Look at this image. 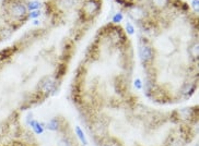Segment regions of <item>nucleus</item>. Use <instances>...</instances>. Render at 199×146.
Instances as JSON below:
<instances>
[{
  "instance_id": "obj_1",
  "label": "nucleus",
  "mask_w": 199,
  "mask_h": 146,
  "mask_svg": "<svg viewBox=\"0 0 199 146\" xmlns=\"http://www.w3.org/2000/svg\"><path fill=\"white\" fill-rule=\"evenodd\" d=\"M140 58L142 62H149L153 58V50L149 45H142L140 48Z\"/></svg>"
},
{
  "instance_id": "obj_2",
  "label": "nucleus",
  "mask_w": 199,
  "mask_h": 146,
  "mask_svg": "<svg viewBox=\"0 0 199 146\" xmlns=\"http://www.w3.org/2000/svg\"><path fill=\"white\" fill-rule=\"evenodd\" d=\"M10 13L12 14L13 17H15V18H21V17L25 15L26 9H25L24 6L21 5V3H14V5L11 7V9H10Z\"/></svg>"
},
{
  "instance_id": "obj_3",
  "label": "nucleus",
  "mask_w": 199,
  "mask_h": 146,
  "mask_svg": "<svg viewBox=\"0 0 199 146\" xmlns=\"http://www.w3.org/2000/svg\"><path fill=\"white\" fill-rule=\"evenodd\" d=\"M29 124L34 130L35 134H42L44 132V128H45V124L44 123H39L36 120H31V121L29 122Z\"/></svg>"
},
{
  "instance_id": "obj_4",
  "label": "nucleus",
  "mask_w": 199,
  "mask_h": 146,
  "mask_svg": "<svg viewBox=\"0 0 199 146\" xmlns=\"http://www.w3.org/2000/svg\"><path fill=\"white\" fill-rule=\"evenodd\" d=\"M84 9H85V12L87 14H91V15H93L94 13L96 12V9H97V5H96V2L95 1H89L85 3V6H84Z\"/></svg>"
},
{
  "instance_id": "obj_5",
  "label": "nucleus",
  "mask_w": 199,
  "mask_h": 146,
  "mask_svg": "<svg viewBox=\"0 0 199 146\" xmlns=\"http://www.w3.org/2000/svg\"><path fill=\"white\" fill-rule=\"evenodd\" d=\"M129 14H130V17L134 20H137V21L138 20H141L144 17V12H143L140 8H134L130 12H129Z\"/></svg>"
},
{
  "instance_id": "obj_6",
  "label": "nucleus",
  "mask_w": 199,
  "mask_h": 146,
  "mask_svg": "<svg viewBox=\"0 0 199 146\" xmlns=\"http://www.w3.org/2000/svg\"><path fill=\"white\" fill-rule=\"evenodd\" d=\"M61 128V124L59 123L58 119H51L48 123H47V129L50 130V131H59Z\"/></svg>"
},
{
  "instance_id": "obj_7",
  "label": "nucleus",
  "mask_w": 199,
  "mask_h": 146,
  "mask_svg": "<svg viewBox=\"0 0 199 146\" xmlns=\"http://www.w3.org/2000/svg\"><path fill=\"white\" fill-rule=\"evenodd\" d=\"M75 133H77V136L79 137V140L81 141V143H82L83 145H87V139H85L84 132L82 131V129H81L79 125H77V127H75Z\"/></svg>"
},
{
  "instance_id": "obj_8",
  "label": "nucleus",
  "mask_w": 199,
  "mask_h": 146,
  "mask_svg": "<svg viewBox=\"0 0 199 146\" xmlns=\"http://www.w3.org/2000/svg\"><path fill=\"white\" fill-rule=\"evenodd\" d=\"M152 3L156 8H164L168 5V0H152Z\"/></svg>"
},
{
  "instance_id": "obj_9",
  "label": "nucleus",
  "mask_w": 199,
  "mask_h": 146,
  "mask_svg": "<svg viewBox=\"0 0 199 146\" xmlns=\"http://www.w3.org/2000/svg\"><path fill=\"white\" fill-rule=\"evenodd\" d=\"M122 20H123V14H122L120 12L116 13V14L114 15V18H113V21H114V22H116V23L120 22Z\"/></svg>"
},
{
  "instance_id": "obj_10",
  "label": "nucleus",
  "mask_w": 199,
  "mask_h": 146,
  "mask_svg": "<svg viewBox=\"0 0 199 146\" xmlns=\"http://www.w3.org/2000/svg\"><path fill=\"white\" fill-rule=\"evenodd\" d=\"M39 2L37 1H34V2H30V5H29V8L31 9V10H35V9H38L39 8Z\"/></svg>"
},
{
  "instance_id": "obj_11",
  "label": "nucleus",
  "mask_w": 199,
  "mask_h": 146,
  "mask_svg": "<svg viewBox=\"0 0 199 146\" xmlns=\"http://www.w3.org/2000/svg\"><path fill=\"white\" fill-rule=\"evenodd\" d=\"M135 87H136L137 90H140V88L142 87V82H141V80L137 79L135 81Z\"/></svg>"
},
{
  "instance_id": "obj_12",
  "label": "nucleus",
  "mask_w": 199,
  "mask_h": 146,
  "mask_svg": "<svg viewBox=\"0 0 199 146\" xmlns=\"http://www.w3.org/2000/svg\"><path fill=\"white\" fill-rule=\"evenodd\" d=\"M39 14H41V12H39L38 10H35V11H33V12L30 14V17H31L32 19H34V18H37Z\"/></svg>"
},
{
  "instance_id": "obj_13",
  "label": "nucleus",
  "mask_w": 199,
  "mask_h": 146,
  "mask_svg": "<svg viewBox=\"0 0 199 146\" xmlns=\"http://www.w3.org/2000/svg\"><path fill=\"white\" fill-rule=\"evenodd\" d=\"M126 29H127V32H128L129 34H134V32H135V31H134V27H132L130 24H127Z\"/></svg>"
},
{
  "instance_id": "obj_14",
  "label": "nucleus",
  "mask_w": 199,
  "mask_h": 146,
  "mask_svg": "<svg viewBox=\"0 0 199 146\" xmlns=\"http://www.w3.org/2000/svg\"><path fill=\"white\" fill-rule=\"evenodd\" d=\"M198 0H193V2H192V6L194 7V8H195V10H196V11H198Z\"/></svg>"
},
{
  "instance_id": "obj_15",
  "label": "nucleus",
  "mask_w": 199,
  "mask_h": 146,
  "mask_svg": "<svg viewBox=\"0 0 199 146\" xmlns=\"http://www.w3.org/2000/svg\"><path fill=\"white\" fill-rule=\"evenodd\" d=\"M103 146H112V145H111V144H108V143H107V144H104V145H103Z\"/></svg>"
},
{
  "instance_id": "obj_16",
  "label": "nucleus",
  "mask_w": 199,
  "mask_h": 146,
  "mask_svg": "<svg viewBox=\"0 0 199 146\" xmlns=\"http://www.w3.org/2000/svg\"><path fill=\"white\" fill-rule=\"evenodd\" d=\"M196 146H198V144H197V145H196Z\"/></svg>"
}]
</instances>
